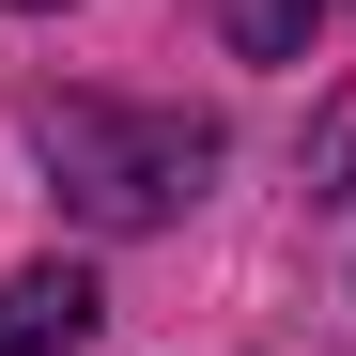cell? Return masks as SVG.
I'll return each instance as SVG.
<instances>
[{"label": "cell", "mask_w": 356, "mask_h": 356, "mask_svg": "<svg viewBox=\"0 0 356 356\" xmlns=\"http://www.w3.org/2000/svg\"><path fill=\"white\" fill-rule=\"evenodd\" d=\"M93 310H108V294L78 264H16V279H0V356H78Z\"/></svg>", "instance_id": "obj_2"}, {"label": "cell", "mask_w": 356, "mask_h": 356, "mask_svg": "<svg viewBox=\"0 0 356 356\" xmlns=\"http://www.w3.org/2000/svg\"><path fill=\"white\" fill-rule=\"evenodd\" d=\"M31 155L63 170V202H78L93 232H155L170 202H202L217 124H186V108H93V93H63V108H31Z\"/></svg>", "instance_id": "obj_1"}, {"label": "cell", "mask_w": 356, "mask_h": 356, "mask_svg": "<svg viewBox=\"0 0 356 356\" xmlns=\"http://www.w3.org/2000/svg\"><path fill=\"white\" fill-rule=\"evenodd\" d=\"M31 16H47V0H31Z\"/></svg>", "instance_id": "obj_4"}, {"label": "cell", "mask_w": 356, "mask_h": 356, "mask_svg": "<svg viewBox=\"0 0 356 356\" xmlns=\"http://www.w3.org/2000/svg\"><path fill=\"white\" fill-rule=\"evenodd\" d=\"M310 16H325V0H232V47H248V63H294Z\"/></svg>", "instance_id": "obj_3"}]
</instances>
